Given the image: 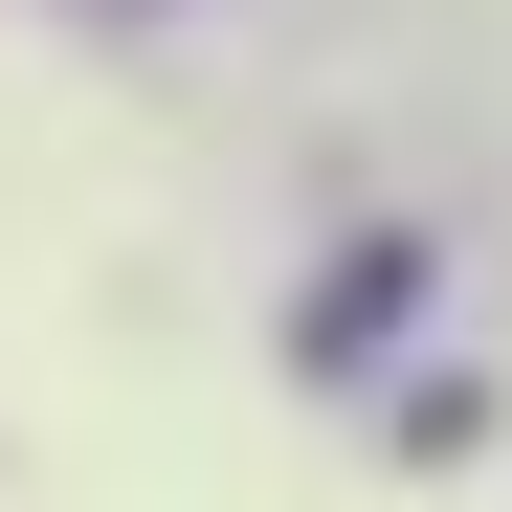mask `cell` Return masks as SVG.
Instances as JSON below:
<instances>
[{
    "label": "cell",
    "mask_w": 512,
    "mask_h": 512,
    "mask_svg": "<svg viewBox=\"0 0 512 512\" xmlns=\"http://www.w3.org/2000/svg\"><path fill=\"white\" fill-rule=\"evenodd\" d=\"M112 23H134V0H112Z\"/></svg>",
    "instance_id": "1"
}]
</instances>
